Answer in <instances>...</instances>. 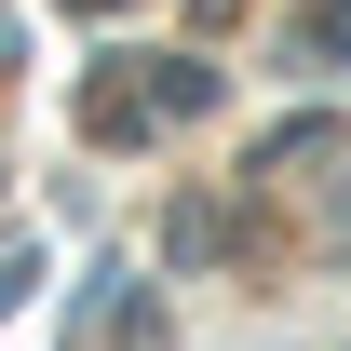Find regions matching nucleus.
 <instances>
[{
	"label": "nucleus",
	"instance_id": "f257e3e1",
	"mask_svg": "<svg viewBox=\"0 0 351 351\" xmlns=\"http://www.w3.org/2000/svg\"><path fill=\"white\" fill-rule=\"evenodd\" d=\"M311 54H351V14H311Z\"/></svg>",
	"mask_w": 351,
	"mask_h": 351
}]
</instances>
